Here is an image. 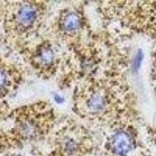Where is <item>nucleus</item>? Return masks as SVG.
Wrapping results in <instances>:
<instances>
[{"mask_svg": "<svg viewBox=\"0 0 156 156\" xmlns=\"http://www.w3.org/2000/svg\"><path fill=\"white\" fill-rule=\"evenodd\" d=\"M133 141L130 134L125 131L115 133L112 140V147L114 153L119 155H125L133 148Z\"/></svg>", "mask_w": 156, "mask_h": 156, "instance_id": "f257e3e1", "label": "nucleus"}, {"mask_svg": "<svg viewBox=\"0 0 156 156\" xmlns=\"http://www.w3.org/2000/svg\"><path fill=\"white\" fill-rule=\"evenodd\" d=\"M143 53H142L141 51H139L136 54V57H135L134 59V66H133V68L135 69H138V68L140 67V65L142 62V59H143Z\"/></svg>", "mask_w": 156, "mask_h": 156, "instance_id": "423d86ee", "label": "nucleus"}, {"mask_svg": "<svg viewBox=\"0 0 156 156\" xmlns=\"http://www.w3.org/2000/svg\"><path fill=\"white\" fill-rule=\"evenodd\" d=\"M105 104V98L100 94H94L89 98L87 105H88L89 109L92 111H99L104 107Z\"/></svg>", "mask_w": 156, "mask_h": 156, "instance_id": "39448f33", "label": "nucleus"}, {"mask_svg": "<svg viewBox=\"0 0 156 156\" xmlns=\"http://www.w3.org/2000/svg\"><path fill=\"white\" fill-rule=\"evenodd\" d=\"M37 59L42 66H48L54 59V53L49 47H41L37 54Z\"/></svg>", "mask_w": 156, "mask_h": 156, "instance_id": "20e7f679", "label": "nucleus"}, {"mask_svg": "<svg viewBox=\"0 0 156 156\" xmlns=\"http://www.w3.org/2000/svg\"><path fill=\"white\" fill-rule=\"evenodd\" d=\"M62 27L65 31L73 32L77 30L80 25V16L73 12H69L64 16L62 22Z\"/></svg>", "mask_w": 156, "mask_h": 156, "instance_id": "7ed1b4c3", "label": "nucleus"}, {"mask_svg": "<svg viewBox=\"0 0 156 156\" xmlns=\"http://www.w3.org/2000/svg\"><path fill=\"white\" fill-rule=\"evenodd\" d=\"M37 17V11L31 5H25L20 8L17 13V20L23 27H28Z\"/></svg>", "mask_w": 156, "mask_h": 156, "instance_id": "f03ea898", "label": "nucleus"}, {"mask_svg": "<svg viewBox=\"0 0 156 156\" xmlns=\"http://www.w3.org/2000/svg\"><path fill=\"white\" fill-rule=\"evenodd\" d=\"M5 80H6V78H5V73L0 70V90L5 85Z\"/></svg>", "mask_w": 156, "mask_h": 156, "instance_id": "0eeeda50", "label": "nucleus"}]
</instances>
